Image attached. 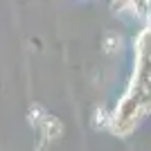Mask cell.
I'll return each mask as SVG.
<instances>
[{
	"label": "cell",
	"instance_id": "6da1fadb",
	"mask_svg": "<svg viewBox=\"0 0 151 151\" xmlns=\"http://www.w3.org/2000/svg\"><path fill=\"white\" fill-rule=\"evenodd\" d=\"M36 129L41 131V138L47 140V142H50V140H57L59 135H61V131H63L61 122H59L54 115H47V113H45V115H43V120L36 124Z\"/></svg>",
	"mask_w": 151,
	"mask_h": 151
},
{
	"label": "cell",
	"instance_id": "7a4b0ae2",
	"mask_svg": "<svg viewBox=\"0 0 151 151\" xmlns=\"http://www.w3.org/2000/svg\"><path fill=\"white\" fill-rule=\"evenodd\" d=\"M104 52H108V54H115V52L122 47V38H120V34H106L104 36Z\"/></svg>",
	"mask_w": 151,
	"mask_h": 151
}]
</instances>
